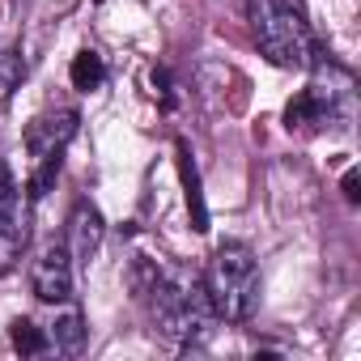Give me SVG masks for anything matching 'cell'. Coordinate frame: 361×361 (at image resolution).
<instances>
[{"label":"cell","mask_w":361,"mask_h":361,"mask_svg":"<svg viewBox=\"0 0 361 361\" xmlns=\"http://www.w3.org/2000/svg\"><path fill=\"white\" fill-rule=\"evenodd\" d=\"M77 123H81L77 111H47V115L30 119V123H26V149H30V157H35V161L60 157L64 145L77 136Z\"/></svg>","instance_id":"6"},{"label":"cell","mask_w":361,"mask_h":361,"mask_svg":"<svg viewBox=\"0 0 361 361\" xmlns=\"http://www.w3.org/2000/svg\"><path fill=\"white\" fill-rule=\"evenodd\" d=\"M51 344L56 348H64V353H77L81 348V340H85V327H81V314L77 310H68V314H60L56 323H51Z\"/></svg>","instance_id":"11"},{"label":"cell","mask_w":361,"mask_h":361,"mask_svg":"<svg viewBox=\"0 0 361 361\" xmlns=\"http://www.w3.org/2000/svg\"><path fill=\"white\" fill-rule=\"evenodd\" d=\"M247 22L259 43V51L289 73H302L314 56L310 26L298 9V0H247Z\"/></svg>","instance_id":"2"},{"label":"cell","mask_w":361,"mask_h":361,"mask_svg":"<svg viewBox=\"0 0 361 361\" xmlns=\"http://www.w3.org/2000/svg\"><path fill=\"white\" fill-rule=\"evenodd\" d=\"M30 293L47 306H68L73 302V255L68 243H47L35 264H30Z\"/></svg>","instance_id":"5"},{"label":"cell","mask_w":361,"mask_h":361,"mask_svg":"<svg viewBox=\"0 0 361 361\" xmlns=\"http://www.w3.org/2000/svg\"><path fill=\"white\" fill-rule=\"evenodd\" d=\"M136 293L149 302L157 331L174 344H200L217 323V310L209 302L200 272L166 268V264H140L136 268Z\"/></svg>","instance_id":"1"},{"label":"cell","mask_w":361,"mask_h":361,"mask_svg":"<svg viewBox=\"0 0 361 361\" xmlns=\"http://www.w3.org/2000/svg\"><path fill=\"white\" fill-rule=\"evenodd\" d=\"M327 115H331V94L319 90V85L302 90V94L285 106L289 128H319V123H327Z\"/></svg>","instance_id":"8"},{"label":"cell","mask_w":361,"mask_h":361,"mask_svg":"<svg viewBox=\"0 0 361 361\" xmlns=\"http://www.w3.org/2000/svg\"><path fill=\"white\" fill-rule=\"evenodd\" d=\"M68 77H73V85L77 90H98L102 81H106V64H102V56L98 51H77L73 56V68H68Z\"/></svg>","instance_id":"10"},{"label":"cell","mask_w":361,"mask_h":361,"mask_svg":"<svg viewBox=\"0 0 361 361\" xmlns=\"http://www.w3.org/2000/svg\"><path fill=\"white\" fill-rule=\"evenodd\" d=\"M22 77H26L22 51H18V47H5V51H0V102H5V98L22 85Z\"/></svg>","instance_id":"12"},{"label":"cell","mask_w":361,"mask_h":361,"mask_svg":"<svg viewBox=\"0 0 361 361\" xmlns=\"http://www.w3.org/2000/svg\"><path fill=\"white\" fill-rule=\"evenodd\" d=\"M204 289L221 323H247L259 306V268L247 243H221L209 259Z\"/></svg>","instance_id":"3"},{"label":"cell","mask_w":361,"mask_h":361,"mask_svg":"<svg viewBox=\"0 0 361 361\" xmlns=\"http://www.w3.org/2000/svg\"><path fill=\"white\" fill-rule=\"evenodd\" d=\"M102 234H106L102 213H98L90 200H81V204L73 209V221H68V255H73L77 264H90V259L98 255V247H102Z\"/></svg>","instance_id":"7"},{"label":"cell","mask_w":361,"mask_h":361,"mask_svg":"<svg viewBox=\"0 0 361 361\" xmlns=\"http://www.w3.org/2000/svg\"><path fill=\"white\" fill-rule=\"evenodd\" d=\"M178 170H183V188H188L192 226L204 234V230H209V209H204V196H200V174H196V166H192V153H188V145H178Z\"/></svg>","instance_id":"9"},{"label":"cell","mask_w":361,"mask_h":361,"mask_svg":"<svg viewBox=\"0 0 361 361\" xmlns=\"http://www.w3.org/2000/svg\"><path fill=\"white\" fill-rule=\"evenodd\" d=\"M30 226H26V200L22 188L13 183V170L0 161V276L13 272L22 251H26Z\"/></svg>","instance_id":"4"},{"label":"cell","mask_w":361,"mask_h":361,"mask_svg":"<svg viewBox=\"0 0 361 361\" xmlns=\"http://www.w3.org/2000/svg\"><path fill=\"white\" fill-rule=\"evenodd\" d=\"M13 348H18V353H47V348H51V336H47L39 323L18 319V323H13Z\"/></svg>","instance_id":"13"},{"label":"cell","mask_w":361,"mask_h":361,"mask_svg":"<svg viewBox=\"0 0 361 361\" xmlns=\"http://www.w3.org/2000/svg\"><path fill=\"white\" fill-rule=\"evenodd\" d=\"M357 196H361V192H357V170H348V174H344V200L357 204Z\"/></svg>","instance_id":"14"}]
</instances>
